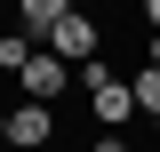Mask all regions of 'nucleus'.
Masks as SVG:
<instances>
[{"mask_svg": "<svg viewBox=\"0 0 160 152\" xmlns=\"http://www.w3.org/2000/svg\"><path fill=\"white\" fill-rule=\"evenodd\" d=\"M8 144L16 152H48L56 144V104H32V96H24L16 112H8Z\"/></svg>", "mask_w": 160, "mask_h": 152, "instance_id": "nucleus-1", "label": "nucleus"}, {"mask_svg": "<svg viewBox=\"0 0 160 152\" xmlns=\"http://www.w3.org/2000/svg\"><path fill=\"white\" fill-rule=\"evenodd\" d=\"M96 16H88V8H72V16H64L56 24V32H48V56H64V64H88V56H96Z\"/></svg>", "mask_w": 160, "mask_h": 152, "instance_id": "nucleus-2", "label": "nucleus"}, {"mask_svg": "<svg viewBox=\"0 0 160 152\" xmlns=\"http://www.w3.org/2000/svg\"><path fill=\"white\" fill-rule=\"evenodd\" d=\"M16 88L32 96V104H56V96L72 88V64H64V56H48V48H40V56L24 64V80H16Z\"/></svg>", "mask_w": 160, "mask_h": 152, "instance_id": "nucleus-3", "label": "nucleus"}, {"mask_svg": "<svg viewBox=\"0 0 160 152\" xmlns=\"http://www.w3.org/2000/svg\"><path fill=\"white\" fill-rule=\"evenodd\" d=\"M72 16V0H16V32L32 40V48H48V32Z\"/></svg>", "mask_w": 160, "mask_h": 152, "instance_id": "nucleus-4", "label": "nucleus"}, {"mask_svg": "<svg viewBox=\"0 0 160 152\" xmlns=\"http://www.w3.org/2000/svg\"><path fill=\"white\" fill-rule=\"evenodd\" d=\"M128 88H136V112L160 120V64H136V72H128Z\"/></svg>", "mask_w": 160, "mask_h": 152, "instance_id": "nucleus-5", "label": "nucleus"}, {"mask_svg": "<svg viewBox=\"0 0 160 152\" xmlns=\"http://www.w3.org/2000/svg\"><path fill=\"white\" fill-rule=\"evenodd\" d=\"M32 56H40V48H32L24 32H0V72H16V80H24V64H32Z\"/></svg>", "mask_w": 160, "mask_h": 152, "instance_id": "nucleus-6", "label": "nucleus"}, {"mask_svg": "<svg viewBox=\"0 0 160 152\" xmlns=\"http://www.w3.org/2000/svg\"><path fill=\"white\" fill-rule=\"evenodd\" d=\"M88 152H128V136H120V128H104V136H96Z\"/></svg>", "mask_w": 160, "mask_h": 152, "instance_id": "nucleus-7", "label": "nucleus"}, {"mask_svg": "<svg viewBox=\"0 0 160 152\" xmlns=\"http://www.w3.org/2000/svg\"><path fill=\"white\" fill-rule=\"evenodd\" d=\"M144 24H152V32H160V0H144Z\"/></svg>", "mask_w": 160, "mask_h": 152, "instance_id": "nucleus-8", "label": "nucleus"}, {"mask_svg": "<svg viewBox=\"0 0 160 152\" xmlns=\"http://www.w3.org/2000/svg\"><path fill=\"white\" fill-rule=\"evenodd\" d=\"M144 64H160V32H152V48H144Z\"/></svg>", "mask_w": 160, "mask_h": 152, "instance_id": "nucleus-9", "label": "nucleus"}, {"mask_svg": "<svg viewBox=\"0 0 160 152\" xmlns=\"http://www.w3.org/2000/svg\"><path fill=\"white\" fill-rule=\"evenodd\" d=\"M0 144H8V112H0Z\"/></svg>", "mask_w": 160, "mask_h": 152, "instance_id": "nucleus-10", "label": "nucleus"}]
</instances>
